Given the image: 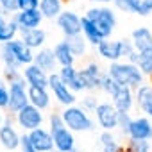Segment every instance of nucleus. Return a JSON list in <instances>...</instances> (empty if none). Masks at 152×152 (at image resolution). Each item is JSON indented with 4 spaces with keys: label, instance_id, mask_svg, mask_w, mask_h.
Instances as JSON below:
<instances>
[{
    "label": "nucleus",
    "instance_id": "f257e3e1",
    "mask_svg": "<svg viewBox=\"0 0 152 152\" xmlns=\"http://www.w3.org/2000/svg\"><path fill=\"white\" fill-rule=\"evenodd\" d=\"M107 73L111 75L116 83H120L122 86H129L132 90H136L138 86H141L145 83L143 72L138 68V64L129 63V61H125V63H122V61L109 63Z\"/></svg>",
    "mask_w": 152,
    "mask_h": 152
},
{
    "label": "nucleus",
    "instance_id": "f03ea898",
    "mask_svg": "<svg viewBox=\"0 0 152 152\" xmlns=\"http://www.w3.org/2000/svg\"><path fill=\"white\" fill-rule=\"evenodd\" d=\"M61 115L66 127L73 132H90L95 129V122L90 116V111L84 109L83 106H77V104L68 106L61 111Z\"/></svg>",
    "mask_w": 152,
    "mask_h": 152
},
{
    "label": "nucleus",
    "instance_id": "7ed1b4c3",
    "mask_svg": "<svg viewBox=\"0 0 152 152\" xmlns=\"http://www.w3.org/2000/svg\"><path fill=\"white\" fill-rule=\"evenodd\" d=\"M86 16L97 25L104 38H109L116 27V13L107 6H95L86 11Z\"/></svg>",
    "mask_w": 152,
    "mask_h": 152
},
{
    "label": "nucleus",
    "instance_id": "20e7f679",
    "mask_svg": "<svg viewBox=\"0 0 152 152\" xmlns=\"http://www.w3.org/2000/svg\"><path fill=\"white\" fill-rule=\"evenodd\" d=\"M13 116H15L16 125H18L23 132H31V131L38 129V127H41L43 122H45L43 111H41L39 107L32 106L31 102H29L25 107H22V109H20L16 115H13Z\"/></svg>",
    "mask_w": 152,
    "mask_h": 152
},
{
    "label": "nucleus",
    "instance_id": "39448f33",
    "mask_svg": "<svg viewBox=\"0 0 152 152\" xmlns=\"http://www.w3.org/2000/svg\"><path fill=\"white\" fill-rule=\"evenodd\" d=\"M48 90L52 93V97L56 99V102L63 107H68V106H73L77 104V95H75V91H72L59 77L57 72H52L50 73V81H48Z\"/></svg>",
    "mask_w": 152,
    "mask_h": 152
},
{
    "label": "nucleus",
    "instance_id": "423d86ee",
    "mask_svg": "<svg viewBox=\"0 0 152 152\" xmlns=\"http://www.w3.org/2000/svg\"><path fill=\"white\" fill-rule=\"evenodd\" d=\"M27 104H29V84H27V81L22 77L15 83H9V106L6 111L9 115H16Z\"/></svg>",
    "mask_w": 152,
    "mask_h": 152
},
{
    "label": "nucleus",
    "instance_id": "0eeeda50",
    "mask_svg": "<svg viewBox=\"0 0 152 152\" xmlns=\"http://www.w3.org/2000/svg\"><path fill=\"white\" fill-rule=\"evenodd\" d=\"M93 113H95L97 124H99V127L102 131L118 129V115H120V111L116 109V106L113 102H100Z\"/></svg>",
    "mask_w": 152,
    "mask_h": 152
},
{
    "label": "nucleus",
    "instance_id": "6e6552de",
    "mask_svg": "<svg viewBox=\"0 0 152 152\" xmlns=\"http://www.w3.org/2000/svg\"><path fill=\"white\" fill-rule=\"evenodd\" d=\"M83 16H79L77 13L73 11H63L57 18H56V25L57 29L63 32L64 38L68 36H75L83 32Z\"/></svg>",
    "mask_w": 152,
    "mask_h": 152
},
{
    "label": "nucleus",
    "instance_id": "1a4fd4ad",
    "mask_svg": "<svg viewBox=\"0 0 152 152\" xmlns=\"http://www.w3.org/2000/svg\"><path fill=\"white\" fill-rule=\"evenodd\" d=\"M124 48H125V39H102L97 45V52L102 59L115 63V61H122L124 59Z\"/></svg>",
    "mask_w": 152,
    "mask_h": 152
},
{
    "label": "nucleus",
    "instance_id": "9d476101",
    "mask_svg": "<svg viewBox=\"0 0 152 152\" xmlns=\"http://www.w3.org/2000/svg\"><path fill=\"white\" fill-rule=\"evenodd\" d=\"M20 141H22V134L18 132V129L13 125L11 115L6 118L4 125L0 127V147L6 148L7 152L11 150H18L20 148Z\"/></svg>",
    "mask_w": 152,
    "mask_h": 152
},
{
    "label": "nucleus",
    "instance_id": "9b49d317",
    "mask_svg": "<svg viewBox=\"0 0 152 152\" xmlns=\"http://www.w3.org/2000/svg\"><path fill=\"white\" fill-rule=\"evenodd\" d=\"M79 73H81V79H83V84H84V91L100 90V83H102V77H104V72L100 70L99 63H95V61L88 63L83 70H79Z\"/></svg>",
    "mask_w": 152,
    "mask_h": 152
},
{
    "label": "nucleus",
    "instance_id": "f8f14e48",
    "mask_svg": "<svg viewBox=\"0 0 152 152\" xmlns=\"http://www.w3.org/2000/svg\"><path fill=\"white\" fill-rule=\"evenodd\" d=\"M23 79L27 81L29 86H39V88H48V81H50V73L43 68H39L36 63H31L27 66L22 68Z\"/></svg>",
    "mask_w": 152,
    "mask_h": 152
},
{
    "label": "nucleus",
    "instance_id": "ddd939ff",
    "mask_svg": "<svg viewBox=\"0 0 152 152\" xmlns=\"http://www.w3.org/2000/svg\"><path fill=\"white\" fill-rule=\"evenodd\" d=\"M15 22L18 23L20 31H25V29H36V27H41V22L45 20L43 13L39 9H25V11H18L13 15Z\"/></svg>",
    "mask_w": 152,
    "mask_h": 152
},
{
    "label": "nucleus",
    "instance_id": "4468645a",
    "mask_svg": "<svg viewBox=\"0 0 152 152\" xmlns=\"http://www.w3.org/2000/svg\"><path fill=\"white\" fill-rule=\"evenodd\" d=\"M29 136H31V141H32V145H34V148L38 152H50V150L56 148L54 147V134H52V131L45 129L43 125L34 129V131H31Z\"/></svg>",
    "mask_w": 152,
    "mask_h": 152
},
{
    "label": "nucleus",
    "instance_id": "2eb2a0df",
    "mask_svg": "<svg viewBox=\"0 0 152 152\" xmlns=\"http://www.w3.org/2000/svg\"><path fill=\"white\" fill-rule=\"evenodd\" d=\"M57 73H59L61 81L72 91H75V93L84 91V84H83V79H81V73H79V70L75 68L73 64H70V66H59Z\"/></svg>",
    "mask_w": 152,
    "mask_h": 152
},
{
    "label": "nucleus",
    "instance_id": "dca6fc26",
    "mask_svg": "<svg viewBox=\"0 0 152 152\" xmlns=\"http://www.w3.org/2000/svg\"><path fill=\"white\" fill-rule=\"evenodd\" d=\"M129 138L131 140H152V118H148L147 115L132 118Z\"/></svg>",
    "mask_w": 152,
    "mask_h": 152
},
{
    "label": "nucleus",
    "instance_id": "f3484780",
    "mask_svg": "<svg viewBox=\"0 0 152 152\" xmlns=\"http://www.w3.org/2000/svg\"><path fill=\"white\" fill-rule=\"evenodd\" d=\"M6 45L9 47V50L15 54V57L20 61L22 66H27V64L34 63V50H32L31 47H27V45L20 39V36H18L16 39H13V41H7Z\"/></svg>",
    "mask_w": 152,
    "mask_h": 152
},
{
    "label": "nucleus",
    "instance_id": "a211bd4d",
    "mask_svg": "<svg viewBox=\"0 0 152 152\" xmlns=\"http://www.w3.org/2000/svg\"><path fill=\"white\" fill-rule=\"evenodd\" d=\"M111 102L116 106L118 111H131L136 104L134 90L129 88V86H120V90L111 97Z\"/></svg>",
    "mask_w": 152,
    "mask_h": 152
},
{
    "label": "nucleus",
    "instance_id": "6ab92c4d",
    "mask_svg": "<svg viewBox=\"0 0 152 152\" xmlns=\"http://www.w3.org/2000/svg\"><path fill=\"white\" fill-rule=\"evenodd\" d=\"M20 39L31 47L32 50H39L45 47L47 43V32L41 29V27H36V29H25V31H20Z\"/></svg>",
    "mask_w": 152,
    "mask_h": 152
},
{
    "label": "nucleus",
    "instance_id": "aec40b11",
    "mask_svg": "<svg viewBox=\"0 0 152 152\" xmlns=\"http://www.w3.org/2000/svg\"><path fill=\"white\" fill-rule=\"evenodd\" d=\"M34 63H36L39 68L47 70L48 73L57 72V59H56L54 48H47V47H43V48L36 50V52H34Z\"/></svg>",
    "mask_w": 152,
    "mask_h": 152
},
{
    "label": "nucleus",
    "instance_id": "412c9836",
    "mask_svg": "<svg viewBox=\"0 0 152 152\" xmlns=\"http://www.w3.org/2000/svg\"><path fill=\"white\" fill-rule=\"evenodd\" d=\"M29 102L41 111L50 107L52 102V93L48 88H39V86H29Z\"/></svg>",
    "mask_w": 152,
    "mask_h": 152
},
{
    "label": "nucleus",
    "instance_id": "4be33fe9",
    "mask_svg": "<svg viewBox=\"0 0 152 152\" xmlns=\"http://www.w3.org/2000/svg\"><path fill=\"white\" fill-rule=\"evenodd\" d=\"M134 95H136V104L138 107L148 116L152 118V84H141L134 90Z\"/></svg>",
    "mask_w": 152,
    "mask_h": 152
},
{
    "label": "nucleus",
    "instance_id": "5701e85b",
    "mask_svg": "<svg viewBox=\"0 0 152 152\" xmlns=\"http://www.w3.org/2000/svg\"><path fill=\"white\" fill-rule=\"evenodd\" d=\"M52 134H54V147L57 150H61V152H72L75 147H77L75 145L73 131H70L68 127H63V129H59V131H56Z\"/></svg>",
    "mask_w": 152,
    "mask_h": 152
},
{
    "label": "nucleus",
    "instance_id": "b1692460",
    "mask_svg": "<svg viewBox=\"0 0 152 152\" xmlns=\"http://www.w3.org/2000/svg\"><path fill=\"white\" fill-rule=\"evenodd\" d=\"M54 54H56V59H57V64L59 66H70V64H75V59H77V56H75L72 52V48L68 47L66 39L59 41L54 45Z\"/></svg>",
    "mask_w": 152,
    "mask_h": 152
},
{
    "label": "nucleus",
    "instance_id": "393cba45",
    "mask_svg": "<svg viewBox=\"0 0 152 152\" xmlns=\"http://www.w3.org/2000/svg\"><path fill=\"white\" fill-rule=\"evenodd\" d=\"M131 41H132V45L138 52L145 50V48H150L152 47V31L147 29V27H138V29L132 31Z\"/></svg>",
    "mask_w": 152,
    "mask_h": 152
},
{
    "label": "nucleus",
    "instance_id": "a878e982",
    "mask_svg": "<svg viewBox=\"0 0 152 152\" xmlns=\"http://www.w3.org/2000/svg\"><path fill=\"white\" fill-rule=\"evenodd\" d=\"M81 20H83V36L88 39V43H90V45L97 47L102 39H106V38L102 36V32L97 29V25H95V23H93L86 15H84Z\"/></svg>",
    "mask_w": 152,
    "mask_h": 152
},
{
    "label": "nucleus",
    "instance_id": "bb28decb",
    "mask_svg": "<svg viewBox=\"0 0 152 152\" xmlns=\"http://www.w3.org/2000/svg\"><path fill=\"white\" fill-rule=\"evenodd\" d=\"M39 11L45 20H56L63 13V0H39Z\"/></svg>",
    "mask_w": 152,
    "mask_h": 152
},
{
    "label": "nucleus",
    "instance_id": "cd10ccee",
    "mask_svg": "<svg viewBox=\"0 0 152 152\" xmlns=\"http://www.w3.org/2000/svg\"><path fill=\"white\" fill-rule=\"evenodd\" d=\"M64 39H66L68 47L72 48V52L77 56V57L86 54V50H88V39L83 36V32H81V34H75V36H68V38H64Z\"/></svg>",
    "mask_w": 152,
    "mask_h": 152
},
{
    "label": "nucleus",
    "instance_id": "c85d7f7f",
    "mask_svg": "<svg viewBox=\"0 0 152 152\" xmlns=\"http://www.w3.org/2000/svg\"><path fill=\"white\" fill-rule=\"evenodd\" d=\"M136 64L143 72L145 77H150V75H152V47L138 52V63Z\"/></svg>",
    "mask_w": 152,
    "mask_h": 152
},
{
    "label": "nucleus",
    "instance_id": "c756f323",
    "mask_svg": "<svg viewBox=\"0 0 152 152\" xmlns=\"http://www.w3.org/2000/svg\"><path fill=\"white\" fill-rule=\"evenodd\" d=\"M99 140H100V148H102V152H118V150L122 148L120 143L116 141L113 131H102Z\"/></svg>",
    "mask_w": 152,
    "mask_h": 152
},
{
    "label": "nucleus",
    "instance_id": "7c9ffc66",
    "mask_svg": "<svg viewBox=\"0 0 152 152\" xmlns=\"http://www.w3.org/2000/svg\"><path fill=\"white\" fill-rule=\"evenodd\" d=\"M113 6L122 11V13H131V15H140L141 9V0H113Z\"/></svg>",
    "mask_w": 152,
    "mask_h": 152
},
{
    "label": "nucleus",
    "instance_id": "2f4dec72",
    "mask_svg": "<svg viewBox=\"0 0 152 152\" xmlns=\"http://www.w3.org/2000/svg\"><path fill=\"white\" fill-rule=\"evenodd\" d=\"M120 83H116L107 72H104V77H102V83H100V91H104L107 97H113L118 90H120Z\"/></svg>",
    "mask_w": 152,
    "mask_h": 152
},
{
    "label": "nucleus",
    "instance_id": "473e14b6",
    "mask_svg": "<svg viewBox=\"0 0 152 152\" xmlns=\"http://www.w3.org/2000/svg\"><path fill=\"white\" fill-rule=\"evenodd\" d=\"M125 152H152L150 140H131L129 138Z\"/></svg>",
    "mask_w": 152,
    "mask_h": 152
},
{
    "label": "nucleus",
    "instance_id": "72a5a7b5",
    "mask_svg": "<svg viewBox=\"0 0 152 152\" xmlns=\"http://www.w3.org/2000/svg\"><path fill=\"white\" fill-rule=\"evenodd\" d=\"M131 124H132V116L129 115V111H120V115H118V131L127 138H129Z\"/></svg>",
    "mask_w": 152,
    "mask_h": 152
},
{
    "label": "nucleus",
    "instance_id": "f704fd0d",
    "mask_svg": "<svg viewBox=\"0 0 152 152\" xmlns=\"http://www.w3.org/2000/svg\"><path fill=\"white\" fill-rule=\"evenodd\" d=\"M23 77V73H22V68H11V66H4L2 70V79L9 84V83H15L18 79Z\"/></svg>",
    "mask_w": 152,
    "mask_h": 152
},
{
    "label": "nucleus",
    "instance_id": "c9c22d12",
    "mask_svg": "<svg viewBox=\"0 0 152 152\" xmlns=\"http://www.w3.org/2000/svg\"><path fill=\"white\" fill-rule=\"evenodd\" d=\"M18 11H20V0H2L0 2V13L13 16Z\"/></svg>",
    "mask_w": 152,
    "mask_h": 152
},
{
    "label": "nucleus",
    "instance_id": "e433bc0d",
    "mask_svg": "<svg viewBox=\"0 0 152 152\" xmlns=\"http://www.w3.org/2000/svg\"><path fill=\"white\" fill-rule=\"evenodd\" d=\"M63 127H66V124H64V120H63V115H61V113H52V115L48 116V129H50L52 132H56V131H59V129H63Z\"/></svg>",
    "mask_w": 152,
    "mask_h": 152
},
{
    "label": "nucleus",
    "instance_id": "4c0bfd02",
    "mask_svg": "<svg viewBox=\"0 0 152 152\" xmlns=\"http://www.w3.org/2000/svg\"><path fill=\"white\" fill-rule=\"evenodd\" d=\"M9 106V84L0 79V107L2 109H7Z\"/></svg>",
    "mask_w": 152,
    "mask_h": 152
},
{
    "label": "nucleus",
    "instance_id": "58836bf2",
    "mask_svg": "<svg viewBox=\"0 0 152 152\" xmlns=\"http://www.w3.org/2000/svg\"><path fill=\"white\" fill-rule=\"evenodd\" d=\"M99 104H100V102H99V99H97L95 95H86V97H83V102H81V106H83L84 109H88L90 113H93Z\"/></svg>",
    "mask_w": 152,
    "mask_h": 152
},
{
    "label": "nucleus",
    "instance_id": "ea45409f",
    "mask_svg": "<svg viewBox=\"0 0 152 152\" xmlns=\"http://www.w3.org/2000/svg\"><path fill=\"white\" fill-rule=\"evenodd\" d=\"M20 150L22 152H38L31 141V136L29 132H22V141H20Z\"/></svg>",
    "mask_w": 152,
    "mask_h": 152
},
{
    "label": "nucleus",
    "instance_id": "a19ab883",
    "mask_svg": "<svg viewBox=\"0 0 152 152\" xmlns=\"http://www.w3.org/2000/svg\"><path fill=\"white\" fill-rule=\"evenodd\" d=\"M25 9H39V0H20V11Z\"/></svg>",
    "mask_w": 152,
    "mask_h": 152
},
{
    "label": "nucleus",
    "instance_id": "79ce46f5",
    "mask_svg": "<svg viewBox=\"0 0 152 152\" xmlns=\"http://www.w3.org/2000/svg\"><path fill=\"white\" fill-rule=\"evenodd\" d=\"M148 15H152V0H141L140 16H148Z\"/></svg>",
    "mask_w": 152,
    "mask_h": 152
},
{
    "label": "nucleus",
    "instance_id": "37998d69",
    "mask_svg": "<svg viewBox=\"0 0 152 152\" xmlns=\"http://www.w3.org/2000/svg\"><path fill=\"white\" fill-rule=\"evenodd\" d=\"M7 22H9V18H7V15H4V13H0V32L4 31V27L7 25Z\"/></svg>",
    "mask_w": 152,
    "mask_h": 152
},
{
    "label": "nucleus",
    "instance_id": "c03bdc74",
    "mask_svg": "<svg viewBox=\"0 0 152 152\" xmlns=\"http://www.w3.org/2000/svg\"><path fill=\"white\" fill-rule=\"evenodd\" d=\"M6 118H7V116H6V113H4V109H2V107H0V127H2V125H4V122H6Z\"/></svg>",
    "mask_w": 152,
    "mask_h": 152
},
{
    "label": "nucleus",
    "instance_id": "a18cd8bd",
    "mask_svg": "<svg viewBox=\"0 0 152 152\" xmlns=\"http://www.w3.org/2000/svg\"><path fill=\"white\" fill-rule=\"evenodd\" d=\"M95 4H100V6H107V4H113V0H93Z\"/></svg>",
    "mask_w": 152,
    "mask_h": 152
},
{
    "label": "nucleus",
    "instance_id": "49530a36",
    "mask_svg": "<svg viewBox=\"0 0 152 152\" xmlns=\"http://www.w3.org/2000/svg\"><path fill=\"white\" fill-rule=\"evenodd\" d=\"M72 152H81V150H79V148H77V147H75V148H73V150H72Z\"/></svg>",
    "mask_w": 152,
    "mask_h": 152
},
{
    "label": "nucleus",
    "instance_id": "de8ad7c7",
    "mask_svg": "<svg viewBox=\"0 0 152 152\" xmlns=\"http://www.w3.org/2000/svg\"><path fill=\"white\" fill-rule=\"evenodd\" d=\"M118 152H125V147H122V148H120V150H118Z\"/></svg>",
    "mask_w": 152,
    "mask_h": 152
},
{
    "label": "nucleus",
    "instance_id": "09e8293b",
    "mask_svg": "<svg viewBox=\"0 0 152 152\" xmlns=\"http://www.w3.org/2000/svg\"><path fill=\"white\" fill-rule=\"evenodd\" d=\"M50 152H61V150H57V148H54V150H50Z\"/></svg>",
    "mask_w": 152,
    "mask_h": 152
},
{
    "label": "nucleus",
    "instance_id": "8fccbe9b",
    "mask_svg": "<svg viewBox=\"0 0 152 152\" xmlns=\"http://www.w3.org/2000/svg\"><path fill=\"white\" fill-rule=\"evenodd\" d=\"M11 152H22V150H20V148H18V150H11Z\"/></svg>",
    "mask_w": 152,
    "mask_h": 152
},
{
    "label": "nucleus",
    "instance_id": "3c124183",
    "mask_svg": "<svg viewBox=\"0 0 152 152\" xmlns=\"http://www.w3.org/2000/svg\"><path fill=\"white\" fill-rule=\"evenodd\" d=\"M148 79H150V84H152V75H150V77H148Z\"/></svg>",
    "mask_w": 152,
    "mask_h": 152
},
{
    "label": "nucleus",
    "instance_id": "603ef678",
    "mask_svg": "<svg viewBox=\"0 0 152 152\" xmlns=\"http://www.w3.org/2000/svg\"><path fill=\"white\" fill-rule=\"evenodd\" d=\"M0 2H2V0H0Z\"/></svg>",
    "mask_w": 152,
    "mask_h": 152
}]
</instances>
